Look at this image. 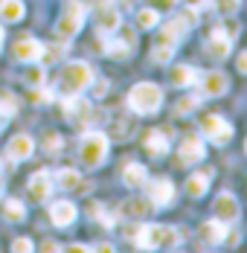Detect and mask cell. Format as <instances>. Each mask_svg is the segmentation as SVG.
<instances>
[{"label":"cell","mask_w":247,"mask_h":253,"mask_svg":"<svg viewBox=\"0 0 247 253\" xmlns=\"http://www.w3.org/2000/svg\"><path fill=\"white\" fill-rule=\"evenodd\" d=\"M52 175H49L47 169H41V172H35V175L29 177V183H26V189H29V198L35 204H44L52 195Z\"/></svg>","instance_id":"11"},{"label":"cell","mask_w":247,"mask_h":253,"mask_svg":"<svg viewBox=\"0 0 247 253\" xmlns=\"http://www.w3.org/2000/svg\"><path fill=\"white\" fill-rule=\"evenodd\" d=\"M12 55H15V61H24V64H35V61H41V55H44V44L38 41V38H21V41H15V47H12Z\"/></svg>","instance_id":"10"},{"label":"cell","mask_w":247,"mask_h":253,"mask_svg":"<svg viewBox=\"0 0 247 253\" xmlns=\"http://www.w3.org/2000/svg\"><path fill=\"white\" fill-rule=\"evenodd\" d=\"M108 152H111V140L102 134V131H87L82 140H79V157L87 169H96L108 160Z\"/></svg>","instance_id":"4"},{"label":"cell","mask_w":247,"mask_h":253,"mask_svg":"<svg viewBox=\"0 0 247 253\" xmlns=\"http://www.w3.org/2000/svg\"><path fill=\"white\" fill-rule=\"evenodd\" d=\"M15 114H18V99H15L12 93H3V96H0V117L9 120V117H15Z\"/></svg>","instance_id":"30"},{"label":"cell","mask_w":247,"mask_h":253,"mask_svg":"<svg viewBox=\"0 0 247 253\" xmlns=\"http://www.w3.org/2000/svg\"><path fill=\"white\" fill-rule=\"evenodd\" d=\"M61 55H64V47H61V44H44V55H41V64H55V61H58V58H61Z\"/></svg>","instance_id":"33"},{"label":"cell","mask_w":247,"mask_h":253,"mask_svg":"<svg viewBox=\"0 0 247 253\" xmlns=\"http://www.w3.org/2000/svg\"><path fill=\"white\" fill-rule=\"evenodd\" d=\"M151 210H154V204L146 198H140V195H134V198H128V201L120 207V215H125V218H146V215H151Z\"/></svg>","instance_id":"19"},{"label":"cell","mask_w":247,"mask_h":253,"mask_svg":"<svg viewBox=\"0 0 247 253\" xmlns=\"http://www.w3.org/2000/svg\"><path fill=\"white\" fill-rule=\"evenodd\" d=\"M201 134H204L209 143H215V146H227V143L233 140V123H227L218 114H209V117L201 120Z\"/></svg>","instance_id":"6"},{"label":"cell","mask_w":247,"mask_h":253,"mask_svg":"<svg viewBox=\"0 0 247 253\" xmlns=\"http://www.w3.org/2000/svg\"><path fill=\"white\" fill-rule=\"evenodd\" d=\"M32 154H35V140H32L29 134H15V137L9 140V146H6V157H9L12 163L29 160Z\"/></svg>","instance_id":"12"},{"label":"cell","mask_w":247,"mask_h":253,"mask_svg":"<svg viewBox=\"0 0 247 253\" xmlns=\"http://www.w3.org/2000/svg\"><path fill=\"white\" fill-rule=\"evenodd\" d=\"M41 251H61V248H58L55 242H44V245H41Z\"/></svg>","instance_id":"45"},{"label":"cell","mask_w":247,"mask_h":253,"mask_svg":"<svg viewBox=\"0 0 247 253\" xmlns=\"http://www.w3.org/2000/svg\"><path fill=\"white\" fill-rule=\"evenodd\" d=\"M239 3H242V0H215V6H218V9H224V12H233Z\"/></svg>","instance_id":"41"},{"label":"cell","mask_w":247,"mask_h":253,"mask_svg":"<svg viewBox=\"0 0 247 253\" xmlns=\"http://www.w3.org/2000/svg\"><path fill=\"white\" fill-rule=\"evenodd\" d=\"M12 251H15V253H29V251H35V245H32V239L21 236V239H15V242H12Z\"/></svg>","instance_id":"38"},{"label":"cell","mask_w":247,"mask_h":253,"mask_svg":"<svg viewBox=\"0 0 247 253\" xmlns=\"http://www.w3.org/2000/svg\"><path fill=\"white\" fill-rule=\"evenodd\" d=\"M146 180H148V172L143 163H128L123 169V183L128 189H140V186H146Z\"/></svg>","instance_id":"22"},{"label":"cell","mask_w":247,"mask_h":253,"mask_svg":"<svg viewBox=\"0 0 247 253\" xmlns=\"http://www.w3.org/2000/svg\"><path fill=\"white\" fill-rule=\"evenodd\" d=\"M93 82H96V79H93ZM93 93H96V99L105 96V93H108V82H96V90H93Z\"/></svg>","instance_id":"43"},{"label":"cell","mask_w":247,"mask_h":253,"mask_svg":"<svg viewBox=\"0 0 247 253\" xmlns=\"http://www.w3.org/2000/svg\"><path fill=\"white\" fill-rule=\"evenodd\" d=\"M70 251L73 253H84V251H93L90 245H70Z\"/></svg>","instance_id":"44"},{"label":"cell","mask_w":247,"mask_h":253,"mask_svg":"<svg viewBox=\"0 0 247 253\" xmlns=\"http://www.w3.org/2000/svg\"><path fill=\"white\" fill-rule=\"evenodd\" d=\"M183 21H172V24L163 26V32H160V44H169V47H174V44H180L183 38H186V29H183Z\"/></svg>","instance_id":"27"},{"label":"cell","mask_w":247,"mask_h":253,"mask_svg":"<svg viewBox=\"0 0 247 253\" xmlns=\"http://www.w3.org/2000/svg\"><path fill=\"white\" fill-rule=\"evenodd\" d=\"M52 99H55V93L52 90H44V84H38V87L29 90V102L32 105H49Z\"/></svg>","instance_id":"31"},{"label":"cell","mask_w":247,"mask_h":253,"mask_svg":"<svg viewBox=\"0 0 247 253\" xmlns=\"http://www.w3.org/2000/svg\"><path fill=\"white\" fill-rule=\"evenodd\" d=\"M114 35H117V38L105 44V52H108L111 58H120V61H125V58L131 55V50H134V41H137V38H134V32H131V29H123V26H120Z\"/></svg>","instance_id":"9"},{"label":"cell","mask_w":247,"mask_h":253,"mask_svg":"<svg viewBox=\"0 0 247 253\" xmlns=\"http://www.w3.org/2000/svg\"><path fill=\"white\" fill-rule=\"evenodd\" d=\"M93 67L87 61H67L58 73V93L61 96H73V93H82L93 84Z\"/></svg>","instance_id":"2"},{"label":"cell","mask_w":247,"mask_h":253,"mask_svg":"<svg viewBox=\"0 0 247 253\" xmlns=\"http://www.w3.org/2000/svg\"><path fill=\"white\" fill-rule=\"evenodd\" d=\"M61 146H64V137H61V134H47V137H44V149H47L49 154L61 152Z\"/></svg>","instance_id":"35"},{"label":"cell","mask_w":247,"mask_h":253,"mask_svg":"<svg viewBox=\"0 0 247 253\" xmlns=\"http://www.w3.org/2000/svg\"><path fill=\"white\" fill-rule=\"evenodd\" d=\"M76 215H79V210H76L73 201H55L49 207V221L55 227H70L76 221Z\"/></svg>","instance_id":"16"},{"label":"cell","mask_w":247,"mask_h":253,"mask_svg":"<svg viewBox=\"0 0 247 253\" xmlns=\"http://www.w3.org/2000/svg\"><path fill=\"white\" fill-rule=\"evenodd\" d=\"M146 195L154 207H169L174 201V183L169 177H154L146 180Z\"/></svg>","instance_id":"8"},{"label":"cell","mask_w":247,"mask_h":253,"mask_svg":"<svg viewBox=\"0 0 247 253\" xmlns=\"http://www.w3.org/2000/svg\"><path fill=\"white\" fill-rule=\"evenodd\" d=\"M3 215H6V221H12V224L24 221V218H26L24 201H21V198H9V201L3 204Z\"/></svg>","instance_id":"28"},{"label":"cell","mask_w":247,"mask_h":253,"mask_svg":"<svg viewBox=\"0 0 247 253\" xmlns=\"http://www.w3.org/2000/svg\"><path fill=\"white\" fill-rule=\"evenodd\" d=\"M209 180H212V169H201V172H192L186 177V192L192 198H201L206 189H209Z\"/></svg>","instance_id":"21"},{"label":"cell","mask_w":247,"mask_h":253,"mask_svg":"<svg viewBox=\"0 0 247 253\" xmlns=\"http://www.w3.org/2000/svg\"><path fill=\"white\" fill-rule=\"evenodd\" d=\"M137 26H140V29H157V26H160V12H157L154 6L140 9V12H137Z\"/></svg>","instance_id":"29"},{"label":"cell","mask_w":247,"mask_h":253,"mask_svg":"<svg viewBox=\"0 0 247 253\" xmlns=\"http://www.w3.org/2000/svg\"><path fill=\"white\" fill-rule=\"evenodd\" d=\"M198 82H201V90H204V96H224V93L230 90V79L224 76L221 70L204 73Z\"/></svg>","instance_id":"14"},{"label":"cell","mask_w":247,"mask_h":253,"mask_svg":"<svg viewBox=\"0 0 247 253\" xmlns=\"http://www.w3.org/2000/svg\"><path fill=\"white\" fill-rule=\"evenodd\" d=\"M146 3H148V6H154L157 12H160V9L166 12V9H174V3H177V0H146Z\"/></svg>","instance_id":"39"},{"label":"cell","mask_w":247,"mask_h":253,"mask_svg":"<svg viewBox=\"0 0 247 253\" xmlns=\"http://www.w3.org/2000/svg\"><path fill=\"white\" fill-rule=\"evenodd\" d=\"M52 183H58L61 192H73L82 186V175H79V169H58L52 175Z\"/></svg>","instance_id":"25"},{"label":"cell","mask_w":247,"mask_h":253,"mask_svg":"<svg viewBox=\"0 0 247 253\" xmlns=\"http://www.w3.org/2000/svg\"><path fill=\"white\" fill-rule=\"evenodd\" d=\"M120 6H134V0H120Z\"/></svg>","instance_id":"46"},{"label":"cell","mask_w":247,"mask_h":253,"mask_svg":"<svg viewBox=\"0 0 247 253\" xmlns=\"http://www.w3.org/2000/svg\"><path fill=\"white\" fill-rule=\"evenodd\" d=\"M230 47H233V41H230V38L224 35L221 29L215 26V29L209 32V41H206V52H209L212 58H218V61H221V58H227V55H230Z\"/></svg>","instance_id":"20"},{"label":"cell","mask_w":247,"mask_h":253,"mask_svg":"<svg viewBox=\"0 0 247 253\" xmlns=\"http://www.w3.org/2000/svg\"><path fill=\"white\" fill-rule=\"evenodd\" d=\"M26 84L29 87H38V84H44L47 82V73H44V67H32V70H26Z\"/></svg>","instance_id":"34"},{"label":"cell","mask_w":247,"mask_h":253,"mask_svg":"<svg viewBox=\"0 0 247 253\" xmlns=\"http://www.w3.org/2000/svg\"><path fill=\"white\" fill-rule=\"evenodd\" d=\"M245 152H247V140H245Z\"/></svg>","instance_id":"49"},{"label":"cell","mask_w":247,"mask_h":253,"mask_svg":"<svg viewBox=\"0 0 247 253\" xmlns=\"http://www.w3.org/2000/svg\"><path fill=\"white\" fill-rule=\"evenodd\" d=\"M198 79H201V73H198L195 67H189V64H177V67H172V84L174 87H192Z\"/></svg>","instance_id":"26"},{"label":"cell","mask_w":247,"mask_h":253,"mask_svg":"<svg viewBox=\"0 0 247 253\" xmlns=\"http://www.w3.org/2000/svg\"><path fill=\"white\" fill-rule=\"evenodd\" d=\"M186 6H192V9H212V0H186Z\"/></svg>","instance_id":"40"},{"label":"cell","mask_w":247,"mask_h":253,"mask_svg":"<svg viewBox=\"0 0 247 253\" xmlns=\"http://www.w3.org/2000/svg\"><path fill=\"white\" fill-rule=\"evenodd\" d=\"M84 18H87V6L70 0L67 9H64V12L58 15V21H55V35H58L61 41H70L73 35H79V29L84 26Z\"/></svg>","instance_id":"5"},{"label":"cell","mask_w":247,"mask_h":253,"mask_svg":"<svg viewBox=\"0 0 247 253\" xmlns=\"http://www.w3.org/2000/svg\"><path fill=\"white\" fill-rule=\"evenodd\" d=\"M204 157H206V146H204V140H201V137H186L183 146H180V163L192 166V163H201Z\"/></svg>","instance_id":"18"},{"label":"cell","mask_w":247,"mask_h":253,"mask_svg":"<svg viewBox=\"0 0 247 253\" xmlns=\"http://www.w3.org/2000/svg\"><path fill=\"white\" fill-rule=\"evenodd\" d=\"M134 245L140 251H172L180 245V230L169 224H140L134 233Z\"/></svg>","instance_id":"1"},{"label":"cell","mask_w":247,"mask_h":253,"mask_svg":"<svg viewBox=\"0 0 247 253\" xmlns=\"http://www.w3.org/2000/svg\"><path fill=\"white\" fill-rule=\"evenodd\" d=\"M3 35H6V32H3V26H0V44H3Z\"/></svg>","instance_id":"47"},{"label":"cell","mask_w":247,"mask_h":253,"mask_svg":"<svg viewBox=\"0 0 247 253\" xmlns=\"http://www.w3.org/2000/svg\"><path fill=\"white\" fill-rule=\"evenodd\" d=\"M236 67H239V73H242V76H247V50L239 52V58H236Z\"/></svg>","instance_id":"42"},{"label":"cell","mask_w":247,"mask_h":253,"mask_svg":"<svg viewBox=\"0 0 247 253\" xmlns=\"http://www.w3.org/2000/svg\"><path fill=\"white\" fill-rule=\"evenodd\" d=\"M172 55H174V47H169V44H157L154 52H151V61H154V64H169Z\"/></svg>","instance_id":"32"},{"label":"cell","mask_w":247,"mask_h":253,"mask_svg":"<svg viewBox=\"0 0 247 253\" xmlns=\"http://www.w3.org/2000/svg\"><path fill=\"white\" fill-rule=\"evenodd\" d=\"M212 215L224 221V224H233L236 218H239V201L233 198V192H221L215 204H212Z\"/></svg>","instance_id":"13"},{"label":"cell","mask_w":247,"mask_h":253,"mask_svg":"<svg viewBox=\"0 0 247 253\" xmlns=\"http://www.w3.org/2000/svg\"><path fill=\"white\" fill-rule=\"evenodd\" d=\"M64 117L73 126H87L93 120V105H90V99H82V93L64 96Z\"/></svg>","instance_id":"7"},{"label":"cell","mask_w":247,"mask_h":253,"mask_svg":"<svg viewBox=\"0 0 247 253\" xmlns=\"http://www.w3.org/2000/svg\"><path fill=\"white\" fill-rule=\"evenodd\" d=\"M160 105H163V90H160V84H154V82H140V84H134V87L128 90V108H131L134 114H140V117L157 114Z\"/></svg>","instance_id":"3"},{"label":"cell","mask_w":247,"mask_h":253,"mask_svg":"<svg viewBox=\"0 0 247 253\" xmlns=\"http://www.w3.org/2000/svg\"><path fill=\"white\" fill-rule=\"evenodd\" d=\"M0 198H3V180H0Z\"/></svg>","instance_id":"48"},{"label":"cell","mask_w":247,"mask_h":253,"mask_svg":"<svg viewBox=\"0 0 247 253\" xmlns=\"http://www.w3.org/2000/svg\"><path fill=\"white\" fill-rule=\"evenodd\" d=\"M230 233H227V224L218 221V218H212V221H204L201 227H198V239H201V245H221L224 239H227Z\"/></svg>","instance_id":"15"},{"label":"cell","mask_w":247,"mask_h":253,"mask_svg":"<svg viewBox=\"0 0 247 253\" xmlns=\"http://www.w3.org/2000/svg\"><path fill=\"white\" fill-rule=\"evenodd\" d=\"M24 15H26L24 0H0V21H6V24H18Z\"/></svg>","instance_id":"24"},{"label":"cell","mask_w":247,"mask_h":253,"mask_svg":"<svg viewBox=\"0 0 247 253\" xmlns=\"http://www.w3.org/2000/svg\"><path fill=\"white\" fill-rule=\"evenodd\" d=\"M218 29H221L230 41H236V38H239V24H236V21H221V24H218Z\"/></svg>","instance_id":"37"},{"label":"cell","mask_w":247,"mask_h":253,"mask_svg":"<svg viewBox=\"0 0 247 253\" xmlns=\"http://www.w3.org/2000/svg\"><path fill=\"white\" fill-rule=\"evenodd\" d=\"M198 105H201V96H186V99L177 102V108H174V111H177V114H192Z\"/></svg>","instance_id":"36"},{"label":"cell","mask_w":247,"mask_h":253,"mask_svg":"<svg viewBox=\"0 0 247 253\" xmlns=\"http://www.w3.org/2000/svg\"><path fill=\"white\" fill-rule=\"evenodd\" d=\"M0 120H3V117H0ZM0 128H3V123H0Z\"/></svg>","instance_id":"50"},{"label":"cell","mask_w":247,"mask_h":253,"mask_svg":"<svg viewBox=\"0 0 247 253\" xmlns=\"http://www.w3.org/2000/svg\"><path fill=\"white\" fill-rule=\"evenodd\" d=\"M143 149H146L151 157H163V154L169 152V140H166L163 131H148L146 140H143Z\"/></svg>","instance_id":"23"},{"label":"cell","mask_w":247,"mask_h":253,"mask_svg":"<svg viewBox=\"0 0 247 253\" xmlns=\"http://www.w3.org/2000/svg\"><path fill=\"white\" fill-rule=\"evenodd\" d=\"M120 26H123V15H120L114 6H102V9H99V15H96L99 35H114Z\"/></svg>","instance_id":"17"}]
</instances>
